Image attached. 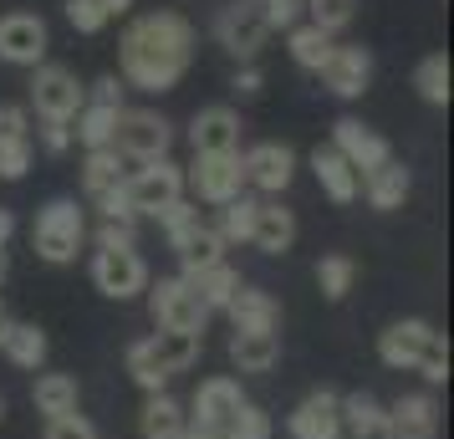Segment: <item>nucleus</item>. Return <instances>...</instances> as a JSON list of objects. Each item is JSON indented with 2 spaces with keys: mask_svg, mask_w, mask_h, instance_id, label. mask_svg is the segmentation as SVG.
Instances as JSON below:
<instances>
[{
  "mask_svg": "<svg viewBox=\"0 0 454 439\" xmlns=\"http://www.w3.org/2000/svg\"><path fill=\"white\" fill-rule=\"evenodd\" d=\"M194 26L179 11H148L118 42V82L138 92H174L194 67Z\"/></svg>",
  "mask_w": 454,
  "mask_h": 439,
  "instance_id": "obj_1",
  "label": "nucleus"
},
{
  "mask_svg": "<svg viewBox=\"0 0 454 439\" xmlns=\"http://www.w3.org/2000/svg\"><path fill=\"white\" fill-rule=\"evenodd\" d=\"M378 357L388 363V368H409V373H419L429 388H439L444 378H450V342H444V333L434 327V322H424V317H403V322H393V327H383L378 333Z\"/></svg>",
  "mask_w": 454,
  "mask_h": 439,
  "instance_id": "obj_2",
  "label": "nucleus"
},
{
  "mask_svg": "<svg viewBox=\"0 0 454 439\" xmlns=\"http://www.w3.org/2000/svg\"><path fill=\"white\" fill-rule=\"evenodd\" d=\"M200 353H205V337L200 333H153V337L128 342L123 368L144 394H164L168 378L189 373V368L200 363Z\"/></svg>",
  "mask_w": 454,
  "mask_h": 439,
  "instance_id": "obj_3",
  "label": "nucleus"
},
{
  "mask_svg": "<svg viewBox=\"0 0 454 439\" xmlns=\"http://www.w3.org/2000/svg\"><path fill=\"white\" fill-rule=\"evenodd\" d=\"M87 246V209L77 200H46L31 225V251L46 266H72Z\"/></svg>",
  "mask_w": 454,
  "mask_h": 439,
  "instance_id": "obj_4",
  "label": "nucleus"
},
{
  "mask_svg": "<svg viewBox=\"0 0 454 439\" xmlns=\"http://www.w3.org/2000/svg\"><path fill=\"white\" fill-rule=\"evenodd\" d=\"M179 138V128L168 123L159 107H123L118 113V133H113V148L133 159V164H153V159H168V148Z\"/></svg>",
  "mask_w": 454,
  "mask_h": 439,
  "instance_id": "obj_5",
  "label": "nucleus"
},
{
  "mask_svg": "<svg viewBox=\"0 0 454 439\" xmlns=\"http://www.w3.org/2000/svg\"><path fill=\"white\" fill-rule=\"evenodd\" d=\"M144 296H148V317H153L159 333H200L205 337L209 312L184 276H159V281H148Z\"/></svg>",
  "mask_w": 454,
  "mask_h": 439,
  "instance_id": "obj_6",
  "label": "nucleus"
},
{
  "mask_svg": "<svg viewBox=\"0 0 454 439\" xmlns=\"http://www.w3.org/2000/svg\"><path fill=\"white\" fill-rule=\"evenodd\" d=\"M184 194L194 205H209V209L240 200L246 194V164H240V153H194V164L184 169Z\"/></svg>",
  "mask_w": 454,
  "mask_h": 439,
  "instance_id": "obj_7",
  "label": "nucleus"
},
{
  "mask_svg": "<svg viewBox=\"0 0 454 439\" xmlns=\"http://www.w3.org/2000/svg\"><path fill=\"white\" fill-rule=\"evenodd\" d=\"M87 103V87L82 77L62 62H42L31 72V107H36V118L42 123H72Z\"/></svg>",
  "mask_w": 454,
  "mask_h": 439,
  "instance_id": "obj_8",
  "label": "nucleus"
},
{
  "mask_svg": "<svg viewBox=\"0 0 454 439\" xmlns=\"http://www.w3.org/2000/svg\"><path fill=\"white\" fill-rule=\"evenodd\" d=\"M123 194L138 220H153L159 209H168L174 200H184V169L174 159H153V164H138L133 174H123Z\"/></svg>",
  "mask_w": 454,
  "mask_h": 439,
  "instance_id": "obj_9",
  "label": "nucleus"
},
{
  "mask_svg": "<svg viewBox=\"0 0 454 439\" xmlns=\"http://www.w3.org/2000/svg\"><path fill=\"white\" fill-rule=\"evenodd\" d=\"M246 404V388H240V378H230V373H215L205 378L200 388H194V398L184 404V414L194 429H205V435L215 439H225L230 429V419H235V409Z\"/></svg>",
  "mask_w": 454,
  "mask_h": 439,
  "instance_id": "obj_10",
  "label": "nucleus"
},
{
  "mask_svg": "<svg viewBox=\"0 0 454 439\" xmlns=\"http://www.w3.org/2000/svg\"><path fill=\"white\" fill-rule=\"evenodd\" d=\"M51 51V31L36 11H5L0 16V62L5 67H36L46 62Z\"/></svg>",
  "mask_w": 454,
  "mask_h": 439,
  "instance_id": "obj_11",
  "label": "nucleus"
},
{
  "mask_svg": "<svg viewBox=\"0 0 454 439\" xmlns=\"http://www.w3.org/2000/svg\"><path fill=\"white\" fill-rule=\"evenodd\" d=\"M148 281H153V271L138 251H92V286L107 302H133L148 292Z\"/></svg>",
  "mask_w": 454,
  "mask_h": 439,
  "instance_id": "obj_12",
  "label": "nucleus"
},
{
  "mask_svg": "<svg viewBox=\"0 0 454 439\" xmlns=\"http://www.w3.org/2000/svg\"><path fill=\"white\" fill-rule=\"evenodd\" d=\"M215 42H220L235 62L246 67V62H255V57L266 51L270 26L255 16V5H250V0H235V5H225V11L215 16Z\"/></svg>",
  "mask_w": 454,
  "mask_h": 439,
  "instance_id": "obj_13",
  "label": "nucleus"
},
{
  "mask_svg": "<svg viewBox=\"0 0 454 439\" xmlns=\"http://www.w3.org/2000/svg\"><path fill=\"white\" fill-rule=\"evenodd\" d=\"M240 164H246V184H255L266 200H281V194L291 189V179H296V148L266 138V144L246 148Z\"/></svg>",
  "mask_w": 454,
  "mask_h": 439,
  "instance_id": "obj_14",
  "label": "nucleus"
},
{
  "mask_svg": "<svg viewBox=\"0 0 454 439\" xmlns=\"http://www.w3.org/2000/svg\"><path fill=\"white\" fill-rule=\"evenodd\" d=\"M337 404H342L337 388H327V383L311 388V394L286 414V435L291 439H348L342 435V409H337Z\"/></svg>",
  "mask_w": 454,
  "mask_h": 439,
  "instance_id": "obj_15",
  "label": "nucleus"
},
{
  "mask_svg": "<svg viewBox=\"0 0 454 439\" xmlns=\"http://www.w3.org/2000/svg\"><path fill=\"white\" fill-rule=\"evenodd\" d=\"M332 148L352 164L357 179H368L372 169H383L393 159L388 138H383V133H372L368 123H357V118H337V123H332Z\"/></svg>",
  "mask_w": 454,
  "mask_h": 439,
  "instance_id": "obj_16",
  "label": "nucleus"
},
{
  "mask_svg": "<svg viewBox=\"0 0 454 439\" xmlns=\"http://www.w3.org/2000/svg\"><path fill=\"white\" fill-rule=\"evenodd\" d=\"M322 87L342 103H357L363 92L372 87V51L368 46H332V57L322 62Z\"/></svg>",
  "mask_w": 454,
  "mask_h": 439,
  "instance_id": "obj_17",
  "label": "nucleus"
},
{
  "mask_svg": "<svg viewBox=\"0 0 454 439\" xmlns=\"http://www.w3.org/2000/svg\"><path fill=\"white\" fill-rule=\"evenodd\" d=\"M189 148L194 153H240V113L209 103L189 118Z\"/></svg>",
  "mask_w": 454,
  "mask_h": 439,
  "instance_id": "obj_18",
  "label": "nucleus"
},
{
  "mask_svg": "<svg viewBox=\"0 0 454 439\" xmlns=\"http://www.w3.org/2000/svg\"><path fill=\"white\" fill-rule=\"evenodd\" d=\"M230 327L235 333H276L281 327V302L266 292V286H250V281H240V292L230 296Z\"/></svg>",
  "mask_w": 454,
  "mask_h": 439,
  "instance_id": "obj_19",
  "label": "nucleus"
},
{
  "mask_svg": "<svg viewBox=\"0 0 454 439\" xmlns=\"http://www.w3.org/2000/svg\"><path fill=\"white\" fill-rule=\"evenodd\" d=\"M250 246L266 255H286L296 246V215L281 200H255V225H250Z\"/></svg>",
  "mask_w": 454,
  "mask_h": 439,
  "instance_id": "obj_20",
  "label": "nucleus"
},
{
  "mask_svg": "<svg viewBox=\"0 0 454 439\" xmlns=\"http://www.w3.org/2000/svg\"><path fill=\"white\" fill-rule=\"evenodd\" d=\"M311 174H317V184H322V194H327L332 205H352V200L363 194V179L352 174V164L332 144L311 148Z\"/></svg>",
  "mask_w": 454,
  "mask_h": 439,
  "instance_id": "obj_21",
  "label": "nucleus"
},
{
  "mask_svg": "<svg viewBox=\"0 0 454 439\" xmlns=\"http://www.w3.org/2000/svg\"><path fill=\"white\" fill-rule=\"evenodd\" d=\"M0 353L11 368H21V373H42L46 353H51V342L36 322H5L0 327Z\"/></svg>",
  "mask_w": 454,
  "mask_h": 439,
  "instance_id": "obj_22",
  "label": "nucleus"
},
{
  "mask_svg": "<svg viewBox=\"0 0 454 439\" xmlns=\"http://www.w3.org/2000/svg\"><path fill=\"white\" fill-rule=\"evenodd\" d=\"M342 435L352 439H393V424H388V404L372 394H342Z\"/></svg>",
  "mask_w": 454,
  "mask_h": 439,
  "instance_id": "obj_23",
  "label": "nucleus"
},
{
  "mask_svg": "<svg viewBox=\"0 0 454 439\" xmlns=\"http://www.w3.org/2000/svg\"><path fill=\"white\" fill-rule=\"evenodd\" d=\"M230 363H235V373H270L281 363V333H235Z\"/></svg>",
  "mask_w": 454,
  "mask_h": 439,
  "instance_id": "obj_24",
  "label": "nucleus"
},
{
  "mask_svg": "<svg viewBox=\"0 0 454 439\" xmlns=\"http://www.w3.org/2000/svg\"><path fill=\"white\" fill-rule=\"evenodd\" d=\"M184 424H189V414H184V404L168 394H148L144 398V414H138V435L144 439H179L184 435Z\"/></svg>",
  "mask_w": 454,
  "mask_h": 439,
  "instance_id": "obj_25",
  "label": "nucleus"
},
{
  "mask_svg": "<svg viewBox=\"0 0 454 439\" xmlns=\"http://www.w3.org/2000/svg\"><path fill=\"white\" fill-rule=\"evenodd\" d=\"M409 189H413V179H409V169L398 164V159H388L383 169H372L368 179H363V200H368L372 209H403V200H409Z\"/></svg>",
  "mask_w": 454,
  "mask_h": 439,
  "instance_id": "obj_26",
  "label": "nucleus"
},
{
  "mask_svg": "<svg viewBox=\"0 0 454 439\" xmlns=\"http://www.w3.org/2000/svg\"><path fill=\"white\" fill-rule=\"evenodd\" d=\"M388 424L393 435H434L439 429V404H434L429 388L424 394H403L388 404Z\"/></svg>",
  "mask_w": 454,
  "mask_h": 439,
  "instance_id": "obj_27",
  "label": "nucleus"
},
{
  "mask_svg": "<svg viewBox=\"0 0 454 439\" xmlns=\"http://www.w3.org/2000/svg\"><path fill=\"white\" fill-rule=\"evenodd\" d=\"M31 404H36V414L62 419V414H77L82 388H77V378L72 373H42L36 378V388H31Z\"/></svg>",
  "mask_w": 454,
  "mask_h": 439,
  "instance_id": "obj_28",
  "label": "nucleus"
},
{
  "mask_svg": "<svg viewBox=\"0 0 454 439\" xmlns=\"http://www.w3.org/2000/svg\"><path fill=\"white\" fill-rule=\"evenodd\" d=\"M118 113H123V107L82 103V113L72 118V144H82V148H113V133H118Z\"/></svg>",
  "mask_w": 454,
  "mask_h": 439,
  "instance_id": "obj_29",
  "label": "nucleus"
},
{
  "mask_svg": "<svg viewBox=\"0 0 454 439\" xmlns=\"http://www.w3.org/2000/svg\"><path fill=\"white\" fill-rule=\"evenodd\" d=\"M123 169H128V159L118 153V148H87V159H82V194H87V200H98V194H107L113 184H123Z\"/></svg>",
  "mask_w": 454,
  "mask_h": 439,
  "instance_id": "obj_30",
  "label": "nucleus"
},
{
  "mask_svg": "<svg viewBox=\"0 0 454 439\" xmlns=\"http://www.w3.org/2000/svg\"><path fill=\"white\" fill-rule=\"evenodd\" d=\"M189 286L200 292V302H205V312L215 317V312H225L230 307V296L240 292V271L230 266V261H220V266H209V271H200V276H184Z\"/></svg>",
  "mask_w": 454,
  "mask_h": 439,
  "instance_id": "obj_31",
  "label": "nucleus"
},
{
  "mask_svg": "<svg viewBox=\"0 0 454 439\" xmlns=\"http://www.w3.org/2000/svg\"><path fill=\"white\" fill-rule=\"evenodd\" d=\"M332 46L337 42H332L327 31H317L311 21H296L286 31V51H291V62L301 67V72H322V62L332 57Z\"/></svg>",
  "mask_w": 454,
  "mask_h": 439,
  "instance_id": "obj_32",
  "label": "nucleus"
},
{
  "mask_svg": "<svg viewBox=\"0 0 454 439\" xmlns=\"http://www.w3.org/2000/svg\"><path fill=\"white\" fill-rule=\"evenodd\" d=\"M153 220H159V231H164V240H168V251H174V255L184 251L189 240L200 235V225H205V215H200V205H194L189 194H184V200H174L168 209H159Z\"/></svg>",
  "mask_w": 454,
  "mask_h": 439,
  "instance_id": "obj_33",
  "label": "nucleus"
},
{
  "mask_svg": "<svg viewBox=\"0 0 454 439\" xmlns=\"http://www.w3.org/2000/svg\"><path fill=\"white\" fill-rule=\"evenodd\" d=\"M220 261H230V246L215 235V225H200V235L179 251V276H200L209 266H220Z\"/></svg>",
  "mask_w": 454,
  "mask_h": 439,
  "instance_id": "obj_34",
  "label": "nucleus"
},
{
  "mask_svg": "<svg viewBox=\"0 0 454 439\" xmlns=\"http://www.w3.org/2000/svg\"><path fill=\"white\" fill-rule=\"evenodd\" d=\"M413 92H419L429 107L450 103V57H444V51H429L424 62L413 67Z\"/></svg>",
  "mask_w": 454,
  "mask_h": 439,
  "instance_id": "obj_35",
  "label": "nucleus"
},
{
  "mask_svg": "<svg viewBox=\"0 0 454 439\" xmlns=\"http://www.w3.org/2000/svg\"><path fill=\"white\" fill-rule=\"evenodd\" d=\"M352 281H357V261L342 251H332L317 261V292L327 296V302H342V296L352 292Z\"/></svg>",
  "mask_w": 454,
  "mask_h": 439,
  "instance_id": "obj_36",
  "label": "nucleus"
},
{
  "mask_svg": "<svg viewBox=\"0 0 454 439\" xmlns=\"http://www.w3.org/2000/svg\"><path fill=\"white\" fill-rule=\"evenodd\" d=\"M250 225H255V200H250V194H240V200L220 205L215 235H220L225 246H250Z\"/></svg>",
  "mask_w": 454,
  "mask_h": 439,
  "instance_id": "obj_37",
  "label": "nucleus"
},
{
  "mask_svg": "<svg viewBox=\"0 0 454 439\" xmlns=\"http://www.w3.org/2000/svg\"><path fill=\"white\" fill-rule=\"evenodd\" d=\"M301 16H307L317 31L337 36V31H348V26H352V16H357V0H301Z\"/></svg>",
  "mask_w": 454,
  "mask_h": 439,
  "instance_id": "obj_38",
  "label": "nucleus"
},
{
  "mask_svg": "<svg viewBox=\"0 0 454 439\" xmlns=\"http://www.w3.org/2000/svg\"><path fill=\"white\" fill-rule=\"evenodd\" d=\"M31 159H36L31 133H11V138H0V179H5V184H21L26 174H31Z\"/></svg>",
  "mask_w": 454,
  "mask_h": 439,
  "instance_id": "obj_39",
  "label": "nucleus"
},
{
  "mask_svg": "<svg viewBox=\"0 0 454 439\" xmlns=\"http://www.w3.org/2000/svg\"><path fill=\"white\" fill-rule=\"evenodd\" d=\"M270 435H276L270 414L261 404H250V398L235 409V419H230V429H225V439H270Z\"/></svg>",
  "mask_w": 454,
  "mask_h": 439,
  "instance_id": "obj_40",
  "label": "nucleus"
},
{
  "mask_svg": "<svg viewBox=\"0 0 454 439\" xmlns=\"http://www.w3.org/2000/svg\"><path fill=\"white\" fill-rule=\"evenodd\" d=\"M62 16H67V26H72L77 36H98V31L107 26V16H103V5H98V0H67Z\"/></svg>",
  "mask_w": 454,
  "mask_h": 439,
  "instance_id": "obj_41",
  "label": "nucleus"
},
{
  "mask_svg": "<svg viewBox=\"0 0 454 439\" xmlns=\"http://www.w3.org/2000/svg\"><path fill=\"white\" fill-rule=\"evenodd\" d=\"M92 235V246L98 251H138V225H118V220H103Z\"/></svg>",
  "mask_w": 454,
  "mask_h": 439,
  "instance_id": "obj_42",
  "label": "nucleus"
},
{
  "mask_svg": "<svg viewBox=\"0 0 454 439\" xmlns=\"http://www.w3.org/2000/svg\"><path fill=\"white\" fill-rule=\"evenodd\" d=\"M250 5H255V16L270 31H291V26L301 21V0H250Z\"/></svg>",
  "mask_w": 454,
  "mask_h": 439,
  "instance_id": "obj_43",
  "label": "nucleus"
},
{
  "mask_svg": "<svg viewBox=\"0 0 454 439\" xmlns=\"http://www.w3.org/2000/svg\"><path fill=\"white\" fill-rule=\"evenodd\" d=\"M92 205H98V220H118V225H138V215H133V205H128L123 184H113L107 194H98Z\"/></svg>",
  "mask_w": 454,
  "mask_h": 439,
  "instance_id": "obj_44",
  "label": "nucleus"
},
{
  "mask_svg": "<svg viewBox=\"0 0 454 439\" xmlns=\"http://www.w3.org/2000/svg\"><path fill=\"white\" fill-rule=\"evenodd\" d=\"M46 439H98V429L82 414H62V419H46Z\"/></svg>",
  "mask_w": 454,
  "mask_h": 439,
  "instance_id": "obj_45",
  "label": "nucleus"
},
{
  "mask_svg": "<svg viewBox=\"0 0 454 439\" xmlns=\"http://www.w3.org/2000/svg\"><path fill=\"white\" fill-rule=\"evenodd\" d=\"M261 87H266V72L255 62L235 67V77H230V92H235V98H261Z\"/></svg>",
  "mask_w": 454,
  "mask_h": 439,
  "instance_id": "obj_46",
  "label": "nucleus"
},
{
  "mask_svg": "<svg viewBox=\"0 0 454 439\" xmlns=\"http://www.w3.org/2000/svg\"><path fill=\"white\" fill-rule=\"evenodd\" d=\"M11 133H31V113L21 103H0V138H11Z\"/></svg>",
  "mask_w": 454,
  "mask_h": 439,
  "instance_id": "obj_47",
  "label": "nucleus"
},
{
  "mask_svg": "<svg viewBox=\"0 0 454 439\" xmlns=\"http://www.w3.org/2000/svg\"><path fill=\"white\" fill-rule=\"evenodd\" d=\"M123 92H128V87L118 82L113 72H107V77H98V82H92V98H87V103H103V107H123Z\"/></svg>",
  "mask_w": 454,
  "mask_h": 439,
  "instance_id": "obj_48",
  "label": "nucleus"
},
{
  "mask_svg": "<svg viewBox=\"0 0 454 439\" xmlns=\"http://www.w3.org/2000/svg\"><path fill=\"white\" fill-rule=\"evenodd\" d=\"M36 133H42L46 153H67V148H72V123H42Z\"/></svg>",
  "mask_w": 454,
  "mask_h": 439,
  "instance_id": "obj_49",
  "label": "nucleus"
},
{
  "mask_svg": "<svg viewBox=\"0 0 454 439\" xmlns=\"http://www.w3.org/2000/svg\"><path fill=\"white\" fill-rule=\"evenodd\" d=\"M11 235H16V215L0 205V251H5V240H11Z\"/></svg>",
  "mask_w": 454,
  "mask_h": 439,
  "instance_id": "obj_50",
  "label": "nucleus"
},
{
  "mask_svg": "<svg viewBox=\"0 0 454 439\" xmlns=\"http://www.w3.org/2000/svg\"><path fill=\"white\" fill-rule=\"evenodd\" d=\"M98 5H103V16H107V21H113V16H128V11H133V0H98Z\"/></svg>",
  "mask_w": 454,
  "mask_h": 439,
  "instance_id": "obj_51",
  "label": "nucleus"
},
{
  "mask_svg": "<svg viewBox=\"0 0 454 439\" xmlns=\"http://www.w3.org/2000/svg\"><path fill=\"white\" fill-rule=\"evenodd\" d=\"M179 439H215V435H205V429H194V424H184V435Z\"/></svg>",
  "mask_w": 454,
  "mask_h": 439,
  "instance_id": "obj_52",
  "label": "nucleus"
},
{
  "mask_svg": "<svg viewBox=\"0 0 454 439\" xmlns=\"http://www.w3.org/2000/svg\"><path fill=\"white\" fill-rule=\"evenodd\" d=\"M393 439H439V435H393Z\"/></svg>",
  "mask_w": 454,
  "mask_h": 439,
  "instance_id": "obj_53",
  "label": "nucleus"
},
{
  "mask_svg": "<svg viewBox=\"0 0 454 439\" xmlns=\"http://www.w3.org/2000/svg\"><path fill=\"white\" fill-rule=\"evenodd\" d=\"M5 322H11V317H5V302H0V327H5Z\"/></svg>",
  "mask_w": 454,
  "mask_h": 439,
  "instance_id": "obj_54",
  "label": "nucleus"
},
{
  "mask_svg": "<svg viewBox=\"0 0 454 439\" xmlns=\"http://www.w3.org/2000/svg\"><path fill=\"white\" fill-rule=\"evenodd\" d=\"M0 281H5V251H0Z\"/></svg>",
  "mask_w": 454,
  "mask_h": 439,
  "instance_id": "obj_55",
  "label": "nucleus"
},
{
  "mask_svg": "<svg viewBox=\"0 0 454 439\" xmlns=\"http://www.w3.org/2000/svg\"><path fill=\"white\" fill-rule=\"evenodd\" d=\"M0 424H5V398H0Z\"/></svg>",
  "mask_w": 454,
  "mask_h": 439,
  "instance_id": "obj_56",
  "label": "nucleus"
}]
</instances>
